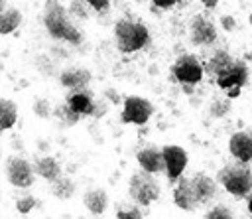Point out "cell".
I'll return each instance as SVG.
<instances>
[{"instance_id":"cell-1","label":"cell","mask_w":252,"mask_h":219,"mask_svg":"<svg viewBox=\"0 0 252 219\" xmlns=\"http://www.w3.org/2000/svg\"><path fill=\"white\" fill-rule=\"evenodd\" d=\"M43 24H45V30L49 32V36L55 37V39H63V41H69L73 45L83 41L81 32L69 20V14H67V10H65V6L61 2H53V0L45 2Z\"/></svg>"},{"instance_id":"cell-2","label":"cell","mask_w":252,"mask_h":219,"mask_svg":"<svg viewBox=\"0 0 252 219\" xmlns=\"http://www.w3.org/2000/svg\"><path fill=\"white\" fill-rule=\"evenodd\" d=\"M217 183H220L222 189L236 199L248 197L252 191V168H250V164H240V162L224 164L217 174Z\"/></svg>"},{"instance_id":"cell-3","label":"cell","mask_w":252,"mask_h":219,"mask_svg":"<svg viewBox=\"0 0 252 219\" xmlns=\"http://www.w3.org/2000/svg\"><path fill=\"white\" fill-rule=\"evenodd\" d=\"M114 39L122 53H134L150 43V30L140 20L122 16L114 24Z\"/></svg>"},{"instance_id":"cell-4","label":"cell","mask_w":252,"mask_h":219,"mask_svg":"<svg viewBox=\"0 0 252 219\" xmlns=\"http://www.w3.org/2000/svg\"><path fill=\"white\" fill-rule=\"evenodd\" d=\"M171 75L177 83H181V87H195L205 77V71H203V63L199 61L197 55L183 53L173 61Z\"/></svg>"},{"instance_id":"cell-5","label":"cell","mask_w":252,"mask_h":219,"mask_svg":"<svg viewBox=\"0 0 252 219\" xmlns=\"http://www.w3.org/2000/svg\"><path fill=\"white\" fill-rule=\"evenodd\" d=\"M159 183L152 174L136 172L130 176L128 182V193L138 205H150L159 197Z\"/></svg>"},{"instance_id":"cell-6","label":"cell","mask_w":252,"mask_h":219,"mask_svg":"<svg viewBox=\"0 0 252 219\" xmlns=\"http://www.w3.org/2000/svg\"><path fill=\"white\" fill-rule=\"evenodd\" d=\"M154 114V105L144 99V97H136L130 95L122 101V112H120V120L124 124H146L150 120V116Z\"/></svg>"},{"instance_id":"cell-7","label":"cell","mask_w":252,"mask_h":219,"mask_svg":"<svg viewBox=\"0 0 252 219\" xmlns=\"http://www.w3.org/2000/svg\"><path fill=\"white\" fill-rule=\"evenodd\" d=\"M161 156H163V166H165V172L163 174H165V178L171 183H175L183 176V172L187 168V162H189V156H187L185 148H181L177 144L163 146L161 148Z\"/></svg>"},{"instance_id":"cell-8","label":"cell","mask_w":252,"mask_h":219,"mask_svg":"<svg viewBox=\"0 0 252 219\" xmlns=\"http://www.w3.org/2000/svg\"><path fill=\"white\" fill-rule=\"evenodd\" d=\"M189 39L193 45H201V47L213 45L217 41V26L207 16L197 14L191 18L189 24Z\"/></svg>"},{"instance_id":"cell-9","label":"cell","mask_w":252,"mask_h":219,"mask_svg":"<svg viewBox=\"0 0 252 219\" xmlns=\"http://www.w3.org/2000/svg\"><path fill=\"white\" fill-rule=\"evenodd\" d=\"M248 77H250L248 65H246L242 59H234L232 65H230L224 73H220V75L215 79V83H217L219 89H222V91L226 93V91H230V89H242V87L248 83Z\"/></svg>"},{"instance_id":"cell-10","label":"cell","mask_w":252,"mask_h":219,"mask_svg":"<svg viewBox=\"0 0 252 219\" xmlns=\"http://www.w3.org/2000/svg\"><path fill=\"white\" fill-rule=\"evenodd\" d=\"M6 178L16 187H30L33 183V166L22 156H12L6 162Z\"/></svg>"},{"instance_id":"cell-11","label":"cell","mask_w":252,"mask_h":219,"mask_svg":"<svg viewBox=\"0 0 252 219\" xmlns=\"http://www.w3.org/2000/svg\"><path fill=\"white\" fill-rule=\"evenodd\" d=\"M189 183H191V189L195 193V199H197L199 207L201 205H209L217 197V193H219L217 180H213L211 176H207L203 172H197L195 176H191L189 178Z\"/></svg>"},{"instance_id":"cell-12","label":"cell","mask_w":252,"mask_h":219,"mask_svg":"<svg viewBox=\"0 0 252 219\" xmlns=\"http://www.w3.org/2000/svg\"><path fill=\"white\" fill-rule=\"evenodd\" d=\"M228 152L234 162L250 164L252 162V132L250 130H236L228 138Z\"/></svg>"},{"instance_id":"cell-13","label":"cell","mask_w":252,"mask_h":219,"mask_svg":"<svg viewBox=\"0 0 252 219\" xmlns=\"http://www.w3.org/2000/svg\"><path fill=\"white\" fill-rule=\"evenodd\" d=\"M136 160H138V164H140L142 172H146V174L156 176V174L165 172L161 150H159V148H156V146H146V148H142V150L136 154Z\"/></svg>"},{"instance_id":"cell-14","label":"cell","mask_w":252,"mask_h":219,"mask_svg":"<svg viewBox=\"0 0 252 219\" xmlns=\"http://www.w3.org/2000/svg\"><path fill=\"white\" fill-rule=\"evenodd\" d=\"M94 101L96 99H94L91 89H81V91H69V95L65 99V105L73 112H77L79 116H91Z\"/></svg>"},{"instance_id":"cell-15","label":"cell","mask_w":252,"mask_h":219,"mask_svg":"<svg viewBox=\"0 0 252 219\" xmlns=\"http://www.w3.org/2000/svg\"><path fill=\"white\" fill-rule=\"evenodd\" d=\"M173 203L183 209V211H195L199 207L197 199H195V193L191 189V183H189V178H179L175 182V187H173Z\"/></svg>"},{"instance_id":"cell-16","label":"cell","mask_w":252,"mask_h":219,"mask_svg":"<svg viewBox=\"0 0 252 219\" xmlns=\"http://www.w3.org/2000/svg\"><path fill=\"white\" fill-rule=\"evenodd\" d=\"M59 83H61L65 89H69V91L87 89V85L91 83V71L85 69V67H69V69L61 71Z\"/></svg>"},{"instance_id":"cell-17","label":"cell","mask_w":252,"mask_h":219,"mask_svg":"<svg viewBox=\"0 0 252 219\" xmlns=\"http://www.w3.org/2000/svg\"><path fill=\"white\" fill-rule=\"evenodd\" d=\"M232 61H234V57H232L226 49H217V51L207 59V63L203 65V71H205V75L217 79L220 73H224V71L232 65Z\"/></svg>"},{"instance_id":"cell-18","label":"cell","mask_w":252,"mask_h":219,"mask_svg":"<svg viewBox=\"0 0 252 219\" xmlns=\"http://www.w3.org/2000/svg\"><path fill=\"white\" fill-rule=\"evenodd\" d=\"M33 174H37L39 178L47 180L49 183H53L55 180H59L63 176V170L59 166V162L53 156H39L33 164Z\"/></svg>"},{"instance_id":"cell-19","label":"cell","mask_w":252,"mask_h":219,"mask_svg":"<svg viewBox=\"0 0 252 219\" xmlns=\"http://www.w3.org/2000/svg\"><path fill=\"white\" fill-rule=\"evenodd\" d=\"M83 203L93 215H102L106 211V207H108V195H106V191L102 187H93V189L85 191Z\"/></svg>"},{"instance_id":"cell-20","label":"cell","mask_w":252,"mask_h":219,"mask_svg":"<svg viewBox=\"0 0 252 219\" xmlns=\"http://www.w3.org/2000/svg\"><path fill=\"white\" fill-rule=\"evenodd\" d=\"M18 118V107L10 99H0V134L6 132L16 124Z\"/></svg>"},{"instance_id":"cell-21","label":"cell","mask_w":252,"mask_h":219,"mask_svg":"<svg viewBox=\"0 0 252 219\" xmlns=\"http://www.w3.org/2000/svg\"><path fill=\"white\" fill-rule=\"evenodd\" d=\"M22 22V12L16 10V8H6L2 14H0V34L6 36V34H12Z\"/></svg>"},{"instance_id":"cell-22","label":"cell","mask_w":252,"mask_h":219,"mask_svg":"<svg viewBox=\"0 0 252 219\" xmlns=\"http://www.w3.org/2000/svg\"><path fill=\"white\" fill-rule=\"evenodd\" d=\"M51 193L57 199H69L75 193V182L71 178H67V176H61L59 180H55L51 183Z\"/></svg>"},{"instance_id":"cell-23","label":"cell","mask_w":252,"mask_h":219,"mask_svg":"<svg viewBox=\"0 0 252 219\" xmlns=\"http://www.w3.org/2000/svg\"><path fill=\"white\" fill-rule=\"evenodd\" d=\"M53 114L59 118V122L63 124V126H73V124H77L83 116H79L77 112H73L65 103H61V105H57L55 109H53Z\"/></svg>"},{"instance_id":"cell-24","label":"cell","mask_w":252,"mask_h":219,"mask_svg":"<svg viewBox=\"0 0 252 219\" xmlns=\"http://www.w3.org/2000/svg\"><path fill=\"white\" fill-rule=\"evenodd\" d=\"M205 219H234V211L224 203H217L205 213Z\"/></svg>"},{"instance_id":"cell-25","label":"cell","mask_w":252,"mask_h":219,"mask_svg":"<svg viewBox=\"0 0 252 219\" xmlns=\"http://www.w3.org/2000/svg\"><path fill=\"white\" fill-rule=\"evenodd\" d=\"M228 110H230V101L228 99H217L209 107V114L213 118H222V116L228 114Z\"/></svg>"},{"instance_id":"cell-26","label":"cell","mask_w":252,"mask_h":219,"mask_svg":"<svg viewBox=\"0 0 252 219\" xmlns=\"http://www.w3.org/2000/svg\"><path fill=\"white\" fill-rule=\"evenodd\" d=\"M116 219H144L142 217V209L138 205H118L116 207Z\"/></svg>"},{"instance_id":"cell-27","label":"cell","mask_w":252,"mask_h":219,"mask_svg":"<svg viewBox=\"0 0 252 219\" xmlns=\"http://www.w3.org/2000/svg\"><path fill=\"white\" fill-rule=\"evenodd\" d=\"M33 112H35L39 118H47V116L53 114V107H51V103H49L47 99H35V103H33Z\"/></svg>"},{"instance_id":"cell-28","label":"cell","mask_w":252,"mask_h":219,"mask_svg":"<svg viewBox=\"0 0 252 219\" xmlns=\"http://www.w3.org/2000/svg\"><path fill=\"white\" fill-rule=\"evenodd\" d=\"M87 2H79V0H73V2H69V6H67V14H73V16H77V18H81V20H87Z\"/></svg>"},{"instance_id":"cell-29","label":"cell","mask_w":252,"mask_h":219,"mask_svg":"<svg viewBox=\"0 0 252 219\" xmlns=\"http://www.w3.org/2000/svg\"><path fill=\"white\" fill-rule=\"evenodd\" d=\"M33 207H35V197H32V195H26V197L18 199V203H16V209L20 213H30Z\"/></svg>"},{"instance_id":"cell-30","label":"cell","mask_w":252,"mask_h":219,"mask_svg":"<svg viewBox=\"0 0 252 219\" xmlns=\"http://www.w3.org/2000/svg\"><path fill=\"white\" fill-rule=\"evenodd\" d=\"M87 6H91L98 14H106L110 10V2L108 0H91V2H87Z\"/></svg>"},{"instance_id":"cell-31","label":"cell","mask_w":252,"mask_h":219,"mask_svg":"<svg viewBox=\"0 0 252 219\" xmlns=\"http://www.w3.org/2000/svg\"><path fill=\"white\" fill-rule=\"evenodd\" d=\"M177 6V2H150V10L156 14H159V12H165V10H171V8H175Z\"/></svg>"},{"instance_id":"cell-32","label":"cell","mask_w":252,"mask_h":219,"mask_svg":"<svg viewBox=\"0 0 252 219\" xmlns=\"http://www.w3.org/2000/svg\"><path fill=\"white\" fill-rule=\"evenodd\" d=\"M104 112H106V103H104V101H100V99H96V101H94V105H93V112H91V116L100 118Z\"/></svg>"},{"instance_id":"cell-33","label":"cell","mask_w":252,"mask_h":219,"mask_svg":"<svg viewBox=\"0 0 252 219\" xmlns=\"http://www.w3.org/2000/svg\"><path fill=\"white\" fill-rule=\"evenodd\" d=\"M220 26H222V30L232 32V30L236 28V20H234V16H230V14L226 16V14H224V16L220 18Z\"/></svg>"},{"instance_id":"cell-34","label":"cell","mask_w":252,"mask_h":219,"mask_svg":"<svg viewBox=\"0 0 252 219\" xmlns=\"http://www.w3.org/2000/svg\"><path fill=\"white\" fill-rule=\"evenodd\" d=\"M104 95H106V99H110V101H112L114 105H116V103H120V97L116 95V91H114V89H108V91H106Z\"/></svg>"},{"instance_id":"cell-35","label":"cell","mask_w":252,"mask_h":219,"mask_svg":"<svg viewBox=\"0 0 252 219\" xmlns=\"http://www.w3.org/2000/svg\"><path fill=\"white\" fill-rule=\"evenodd\" d=\"M246 209H248V213L252 215V191H250V195L246 197Z\"/></svg>"},{"instance_id":"cell-36","label":"cell","mask_w":252,"mask_h":219,"mask_svg":"<svg viewBox=\"0 0 252 219\" xmlns=\"http://www.w3.org/2000/svg\"><path fill=\"white\" fill-rule=\"evenodd\" d=\"M205 8H209V10H215V8H217V2H205Z\"/></svg>"},{"instance_id":"cell-37","label":"cell","mask_w":252,"mask_h":219,"mask_svg":"<svg viewBox=\"0 0 252 219\" xmlns=\"http://www.w3.org/2000/svg\"><path fill=\"white\" fill-rule=\"evenodd\" d=\"M4 10H6V2H2V0H0V14H2Z\"/></svg>"},{"instance_id":"cell-38","label":"cell","mask_w":252,"mask_h":219,"mask_svg":"<svg viewBox=\"0 0 252 219\" xmlns=\"http://www.w3.org/2000/svg\"><path fill=\"white\" fill-rule=\"evenodd\" d=\"M248 20H250V24H252V14H250V18H248Z\"/></svg>"}]
</instances>
